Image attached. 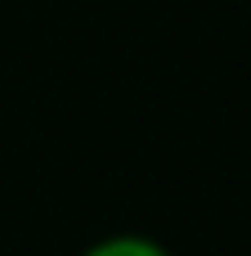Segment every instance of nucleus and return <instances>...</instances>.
<instances>
[{"label": "nucleus", "instance_id": "obj_1", "mask_svg": "<svg viewBox=\"0 0 251 256\" xmlns=\"http://www.w3.org/2000/svg\"><path fill=\"white\" fill-rule=\"evenodd\" d=\"M81 256H171V252L148 234H108V238L90 243Z\"/></svg>", "mask_w": 251, "mask_h": 256}]
</instances>
